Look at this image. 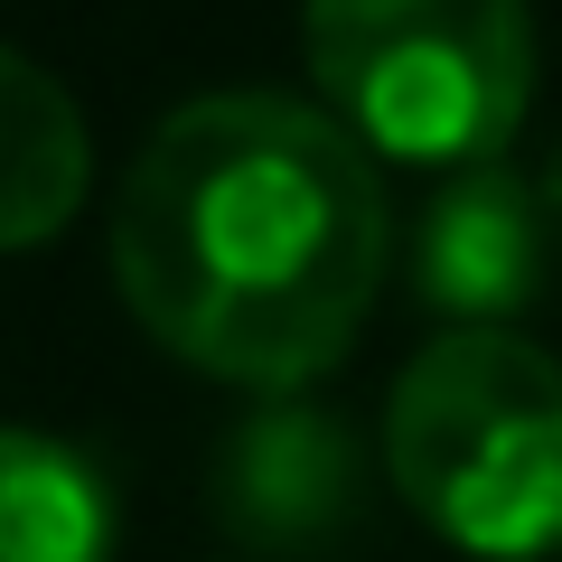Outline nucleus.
<instances>
[{
  "label": "nucleus",
  "mask_w": 562,
  "mask_h": 562,
  "mask_svg": "<svg viewBox=\"0 0 562 562\" xmlns=\"http://www.w3.org/2000/svg\"><path fill=\"white\" fill-rule=\"evenodd\" d=\"M394 216L375 150L291 94H198L113 198V281L198 375L301 394L357 347Z\"/></svg>",
  "instance_id": "nucleus-1"
},
{
  "label": "nucleus",
  "mask_w": 562,
  "mask_h": 562,
  "mask_svg": "<svg viewBox=\"0 0 562 562\" xmlns=\"http://www.w3.org/2000/svg\"><path fill=\"white\" fill-rule=\"evenodd\" d=\"M384 479L479 562L562 553V357L516 328H441L394 375Z\"/></svg>",
  "instance_id": "nucleus-2"
},
{
  "label": "nucleus",
  "mask_w": 562,
  "mask_h": 562,
  "mask_svg": "<svg viewBox=\"0 0 562 562\" xmlns=\"http://www.w3.org/2000/svg\"><path fill=\"white\" fill-rule=\"evenodd\" d=\"M328 113L413 169H479L535 103L525 0H301Z\"/></svg>",
  "instance_id": "nucleus-3"
},
{
  "label": "nucleus",
  "mask_w": 562,
  "mask_h": 562,
  "mask_svg": "<svg viewBox=\"0 0 562 562\" xmlns=\"http://www.w3.org/2000/svg\"><path fill=\"white\" fill-rule=\"evenodd\" d=\"M553 272V225H543V188L516 179L506 160L450 169L413 225V291L422 310H441L460 328H506L516 310L543 301Z\"/></svg>",
  "instance_id": "nucleus-4"
},
{
  "label": "nucleus",
  "mask_w": 562,
  "mask_h": 562,
  "mask_svg": "<svg viewBox=\"0 0 562 562\" xmlns=\"http://www.w3.org/2000/svg\"><path fill=\"white\" fill-rule=\"evenodd\" d=\"M216 506L244 543L272 553H319L357 516V441L319 403H272L225 441L216 460Z\"/></svg>",
  "instance_id": "nucleus-5"
},
{
  "label": "nucleus",
  "mask_w": 562,
  "mask_h": 562,
  "mask_svg": "<svg viewBox=\"0 0 562 562\" xmlns=\"http://www.w3.org/2000/svg\"><path fill=\"white\" fill-rule=\"evenodd\" d=\"M85 179H94V140L76 94L20 47H0V254L47 244L85 206Z\"/></svg>",
  "instance_id": "nucleus-6"
},
{
  "label": "nucleus",
  "mask_w": 562,
  "mask_h": 562,
  "mask_svg": "<svg viewBox=\"0 0 562 562\" xmlns=\"http://www.w3.org/2000/svg\"><path fill=\"white\" fill-rule=\"evenodd\" d=\"M0 562H113V487L47 431H0Z\"/></svg>",
  "instance_id": "nucleus-7"
},
{
  "label": "nucleus",
  "mask_w": 562,
  "mask_h": 562,
  "mask_svg": "<svg viewBox=\"0 0 562 562\" xmlns=\"http://www.w3.org/2000/svg\"><path fill=\"white\" fill-rule=\"evenodd\" d=\"M535 188H543V225H553V244H562V150H553V169H543Z\"/></svg>",
  "instance_id": "nucleus-8"
}]
</instances>
